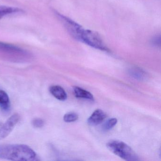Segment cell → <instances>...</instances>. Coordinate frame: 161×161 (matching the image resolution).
I'll return each instance as SVG.
<instances>
[{
    "label": "cell",
    "mask_w": 161,
    "mask_h": 161,
    "mask_svg": "<svg viewBox=\"0 0 161 161\" xmlns=\"http://www.w3.org/2000/svg\"><path fill=\"white\" fill-rule=\"evenodd\" d=\"M51 94L60 101H65L67 98V95L64 88L59 86H52L50 87Z\"/></svg>",
    "instance_id": "cell-7"
},
{
    "label": "cell",
    "mask_w": 161,
    "mask_h": 161,
    "mask_svg": "<svg viewBox=\"0 0 161 161\" xmlns=\"http://www.w3.org/2000/svg\"><path fill=\"white\" fill-rule=\"evenodd\" d=\"M0 52L10 55L23 56L28 55V52L23 49L17 46L2 42H0Z\"/></svg>",
    "instance_id": "cell-5"
},
{
    "label": "cell",
    "mask_w": 161,
    "mask_h": 161,
    "mask_svg": "<svg viewBox=\"0 0 161 161\" xmlns=\"http://www.w3.org/2000/svg\"><path fill=\"white\" fill-rule=\"evenodd\" d=\"M36 153L27 145L7 144L0 145V158L17 161L38 160Z\"/></svg>",
    "instance_id": "cell-2"
},
{
    "label": "cell",
    "mask_w": 161,
    "mask_h": 161,
    "mask_svg": "<svg viewBox=\"0 0 161 161\" xmlns=\"http://www.w3.org/2000/svg\"><path fill=\"white\" fill-rule=\"evenodd\" d=\"M56 15L73 38L95 49L109 52V49L97 32L85 29L76 21L60 13H56Z\"/></svg>",
    "instance_id": "cell-1"
},
{
    "label": "cell",
    "mask_w": 161,
    "mask_h": 161,
    "mask_svg": "<svg viewBox=\"0 0 161 161\" xmlns=\"http://www.w3.org/2000/svg\"><path fill=\"white\" fill-rule=\"evenodd\" d=\"M19 120V115L15 114L11 116L0 128V140L7 137L12 132Z\"/></svg>",
    "instance_id": "cell-4"
},
{
    "label": "cell",
    "mask_w": 161,
    "mask_h": 161,
    "mask_svg": "<svg viewBox=\"0 0 161 161\" xmlns=\"http://www.w3.org/2000/svg\"><path fill=\"white\" fill-rule=\"evenodd\" d=\"M106 117V114L103 110L97 109L88 119L87 122L91 126H97L102 123Z\"/></svg>",
    "instance_id": "cell-6"
},
{
    "label": "cell",
    "mask_w": 161,
    "mask_h": 161,
    "mask_svg": "<svg viewBox=\"0 0 161 161\" xmlns=\"http://www.w3.org/2000/svg\"><path fill=\"white\" fill-rule=\"evenodd\" d=\"M151 43L154 47H160L161 44V36L160 35H156L153 36L151 40Z\"/></svg>",
    "instance_id": "cell-15"
},
{
    "label": "cell",
    "mask_w": 161,
    "mask_h": 161,
    "mask_svg": "<svg viewBox=\"0 0 161 161\" xmlns=\"http://www.w3.org/2000/svg\"><path fill=\"white\" fill-rule=\"evenodd\" d=\"M23 10L16 7L0 6V18L11 15L22 13Z\"/></svg>",
    "instance_id": "cell-8"
},
{
    "label": "cell",
    "mask_w": 161,
    "mask_h": 161,
    "mask_svg": "<svg viewBox=\"0 0 161 161\" xmlns=\"http://www.w3.org/2000/svg\"><path fill=\"white\" fill-rule=\"evenodd\" d=\"M130 74L134 79L144 80L147 78V74L144 70L138 68H133L129 70Z\"/></svg>",
    "instance_id": "cell-11"
},
{
    "label": "cell",
    "mask_w": 161,
    "mask_h": 161,
    "mask_svg": "<svg viewBox=\"0 0 161 161\" xmlns=\"http://www.w3.org/2000/svg\"><path fill=\"white\" fill-rule=\"evenodd\" d=\"M109 150L123 160L128 161H137L138 156L133 150L128 145L118 140H112L107 144Z\"/></svg>",
    "instance_id": "cell-3"
},
{
    "label": "cell",
    "mask_w": 161,
    "mask_h": 161,
    "mask_svg": "<svg viewBox=\"0 0 161 161\" xmlns=\"http://www.w3.org/2000/svg\"><path fill=\"white\" fill-rule=\"evenodd\" d=\"M32 124L36 128H41L44 126L45 122L43 119L40 118L34 119L32 121Z\"/></svg>",
    "instance_id": "cell-14"
},
{
    "label": "cell",
    "mask_w": 161,
    "mask_h": 161,
    "mask_svg": "<svg viewBox=\"0 0 161 161\" xmlns=\"http://www.w3.org/2000/svg\"><path fill=\"white\" fill-rule=\"evenodd\" d=\"M117 123V119L116 118L110 119L105 122L103 125V130H109L113 128Z\"/></svg>",
    "instance_id": "cell-12"
},
{
    "label": "cell",
    "mask_w": 161,
    "mask_h": 161,
    "mask_svg": "<svg viewBox=\"0 0 161 161\" xmlns=\"http://www.w3.org/2000/svg\"><path fill=\"white\" fill-rule=\"evenodd\" d=\"M73 92L74 95L77 98L85 99L89 100H94V97L90 92L80 87L74 86L73 87Z\"/></svg>",
    "instance_id": "cell-9"
},
{
    "label": "cell",
    "mask_w": 161,
    "mask_h": 161,
    "mask_svg": "<svg viewBox=\"0 0 161 161\" xmlns=\"http://www.w3.org/2000/svg\"><path fill=\"white\" fill-rule=\"evenodd\" d=\"M10 100L6 92L0 89V108L4 111L10 109Z\"/></svg>",
    "instance_id": "cell-10"
},
{
    "label": "cell",
    "mask_w": 161,
    "mask_h": 161,
    "mask_svg": "<svg viewBox=\"0 0 161 161\" xmlns=\"http://www.w3.org/2000/svg\"><path fill=\"white\" fill-rule=\"evenodd\" d=\"M78 118L79 116L77 114L74 113H69L64 115V120L66 122H72L76 121Z\"/></svg>",
    "instance_id": "cell-13"
}]
</instances>
